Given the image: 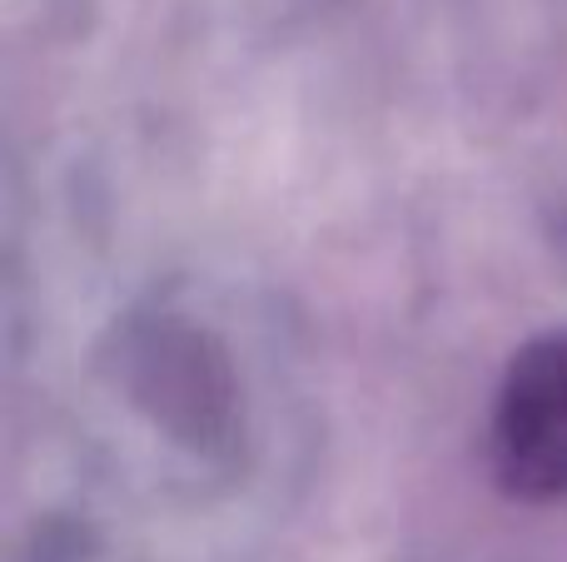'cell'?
Wrapping results in <instances>:
<instances>
[{"label":"cell","instance_id":"obj_1","mask_svg":"<svg viewBox=\"0 0 567 562\" xmlns=\"http://www.w3.org/2000/svg\"><path fill=\"white\" fill-rule=\"evenodd\" d=\"M488 458L508 498H567V329L513 354L493 404Z\"/></svg>","mask_w":567,"mask_h":562}]
</instances>
